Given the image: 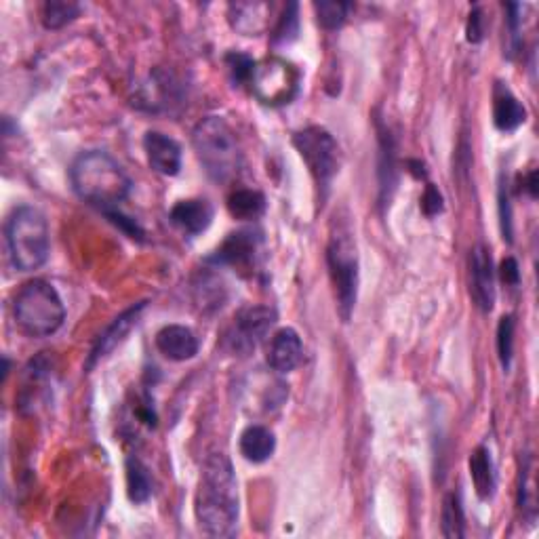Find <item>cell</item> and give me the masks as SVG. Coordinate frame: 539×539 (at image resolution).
<instances>
[{
  "instance_id": "6da1fadb",
  "label": "cell",
  "mask_w": 539,
  "mask_h": 539,
  "mask_svg": "<svg viewBox=\"0 0 539 539\" xmlns=\"http://www.w3.org/2000/svg\"><path fill=\"white\" fill-rule=\"evenodd\" d=\"M198 527L211 537H230L238 525V483L232 462L224 453L205 459L194 497Z\"/></svg>"
},
{
  "instance_id": "7a4b0ae2",
  "label": "cell",
  "mask_w": 539,
  "mask_h": 539,
  "mask_svg": "<svg viewBox=\"0 0 539 539\" xmlns=\"http://www.w3.org/2000/svg\"><path fill=\"white\" fill-rule=\"evenodd\" d=\"M70 182L78 198L106 211L118 209L131 192V179L108 152H83L70 167Z\"/></svg>"
},
{
  "instance_id": "3957f363",
  "label": "cell",
  "mask_w": 539,
  "mask_h": 539,
  "mask_svg": "<svg viewBox=\"0 0 539 539\" xmlns=\"http://www.w3.org/2000/svg\"><path fill=\"white\" fill-rule=\"evenodd\" d=\"M9 257L17 270H38L49 257L51 238L45 215L34 207H17L5 224Z\"/></svg>"
},
{
  "instance_id": "277c9868",
  "label": "cell",
  "mask_w": 539,
  "mask_h": 539,
  "mask_svg": "<svg viewBox=\"0 0 539 539\" xmlns=\"http://www.w3.org/2000/svg\"><path fill=\"white\" fill-rule=\"evenodd\" d=\"M192 144L198 161L213 182H228L241 169V148L232 127L219 116H207L196 125Z\"/></svg>"
},
{
  "instance_id": "5b68a950",
  "label": "cell",
  "mask_w": 539,
  "mask_h": 539,
  "mask_svg": "<svg viewBox=\"0 0 539 539\" xmlns=\"http://www.w3.org/2000/svg\"><path fill=\"white\" fill-rule=\"evenodd\" d=\"M17 327L30 337H49L66 321V308L57 289L36 278L17 291L13 302Z\"/></svg>"
},
{
  "instance_id": "8992f818",
  "label": "cell",
  "mask_w": 539,
  "mask_h": 539,
  "mask_svg": "<svg viewBox=\"0 0 539 539\" xmlns=\"http://www.w3.org/2000/svg\"><path fill=\"white\" fill-rule=\"evenodd\" d=\"M327 266L335 289L339 316L344 318V323H348L358 297V253L348 232H337L331 236L327 247Z\"/></svg>"
},
{
  "instance_id": "52a82bcc",
  "label": "cell",
  "mask_w": 539,
  "mask_h": 539,
  "mask_svg": "<svg viewBox=\"0 0 539 539\" xmlns=\"http://www.w3.org/2000/svg\"><path fill=\"white\" fill-rule=\"evenodd\" d=\"M249 85L264 106H287L299 93V70L287 59L268 57L255 64Z\"/></svg>"
},
{
  "instance_id": "ba28073f",
  "label": "cell",
  "mask_w": 539,
  "mask_h": 539,
  "mask_svg": "<svg viewBox=\"0 0 539 539\" xmlns=\"http://www.w3.org/2000/svg\"><path fill=\"white\" fill-rule=\"evenodd\" d=\"M293 146L308 165L323 198L329 192L333 177L339 171V146L333 135L323 127H308L293 135Z\"/></svg>"
},
{
  "instance_id": "9c48e42d",
  "label": "cell",
  "mask_w": 539,
  "mask_h": 539,
  "mask_svg": "<svg viewBox=\"0 0 539 539\" xmlns=\"http://www.w3.org/2000/svg\"><path fill=\"white\" fill-rule=\"evenodd\" d=\"M276 323V312L268 306H249L241 310L234 318V325L226 335L228 348L234 354L247 356L259 344L264 342L266 335Z\"/></svg>"
},
{
  "instance_id": "30bf717a",
  "label": "cell",
  "mask_w": 539,
  "mask_h": 539,
  "mask_svg": "<svg viewBox=\"0 0 539 539\" xmlns=\"http://www.w3.org/2000/svg\"><path fill=\"white\" fill-rule=\"evenodd\" d=\"M259 245H262V238H259V234H255L253 230L234 232L219 245V249L215 251V255H211L209 262L217 266H230L238 272L253 270Z\"/></svg>"
},
{
  "instance_id": "8fae6325",
  "label": "cell",
  "mask_w": 539,
  "mask_h": 539,
  "mask_svg": "<svg viewBox=\"0 0 539 539\" xmlns=\"http://www.w3.org/2000/svg\"><path fill=\"white\" fill-rule=\"evenodd\" d=\"M470 293L474 304L483 312H491L495 304V270L491 251L485 245H476L470 257Z\"/></svg>"
},
{
  "instance_id": "7c38bea8",
  "label": "cell",
  "mask_w": 539,
  "mask_h": 539,
  "mask_svg": "<svg viewBox=\"0 0 539 539\" xmlns=\"http://www.w3.org/2000/svg\"><path fill=\"white\" fill-rule=\"evenodd\" d=\"M144 308H146V302L137 304V306L125 310L121 316H116V318H114L112 325H110L102 335L97 337V342H95V346H93V350H91V354H89L87 369H91V367H93L95 363H99V361H104V358H106L116 346H121V344L125 342L127 335L133 331V327H137V323H139V314L144 312Z\"/></svg>"
},
{
  "instance_id": "4fadbf2b",
  "label": "cell",
  "mask_w": 539,
  "mask_h": 539,
  "mask_svg": "<svg viewBox=\"0 0 539 539\" xmlns=\"http://www.w3.org/2000/svg\"><path fill=\"white\" fill-rule=\"evenodd\" d=\"M144 150L150 167L167 177H173L182 169V148L173 137L161 131H148L144 137Z\"/></svg>"
},
{
  "instance_id": "5bb4252c",
  "label": "cell",
  "mask_w": 539,
  "mask_h": 539,
  "mask_svg": "<svg viewBox=\"0 0 539 539\" xmlns=\"http://www.w3.org/2000/svg\"><path fill=\"white\" fill-rule=\"evenodd\" d=\"M302 358H304V344L295 329L287 327L272 335L268 348V365L276 373H291L293 369L299 367V363H302Z\"/></svg>"
},
{
  "instance_id": "9a60e30c",
  "label": "cell",
  "mask_w": 539,
  "mask_h": 539,
  "mask_svg": "<svg viewBox=\"0 0 539 539\" xmlns=\"http://www.w3.org/2000/svg\"><path fill=\"white\" fill-rule=\"evenodd\" d=\"M171 224L182 230L188 236L203 234L213 222V205L205 198H188V201H179L171 213Z\"/></svg>"
},
{
  "instance_id": "2e32d148",
  "label": "cell",
  "mask_w": 539,
  "mask_h": 539,
  "mask_svg": "<svg viewBox=\"0 0 539 539\" xmlns=\"http://www.w3.org/2000/svg\"><path fill=\"white\" fill-rule=\"evenodd\" d=\"M156 348L169 361L184 363L198 354V337L184 325H167L156 333Z\"/></svg>"
},
{
  "instance_id": "e0dca14e",
  "label": "cell",
  "mask_w": 539,
  "mask_h": 539,
  "mask_svg": "<svg viewBox=\"0 0 539 539\" xmlns=\"http://www.w3.org/2000/svg\"><path fill=\"white\" fill-rule=\"evenodd\" d=\"M272 7L268 3H234L230 5L228 19L236 32L245 36L264 34L270 26Z\"/></svg>"
},
{
  "instance_id": "ac0fdd59",
  "label": "cell",
  "mask_w": 539,
  "mask_h": 539,
  "mask_svg": "<svg viewBox=\"0 0 539 539\" xmlns=\"http://www.w3.org/2000/svg\"><path fill=\"white\" fill-rule=\"evenodd\" d=\"M238 449H241V455L247 462L264 464L276 451V438L272 430H268L266 426L251 424L243 430L241 441H238Z\"/></svg>"
},
{
  "instance_id": "d6986e66",
  "label": "cell",
  "mask_w": 539,
  "mask_h": 539,
  "mask_svg": "<svg viewBox=\"0 0 539 539\" xmlns=\"http://www.w3.org/2000/svg\"><path fill=\"white\" fill-rule=\"evenodd\" d=\"M527 121V110L508 89L495 91L493 104V123L499 131L512 133Z\"/></svg>"
},
{
  "instance_id": "ffe728a7",
  "label": "cell",
  "mask_w": 539,
  "mask_h": 539,
  "mask_svg": "<svg viewBox=\"0 0 539 539\" xmlns=\"http://www.w3.org/2000/svg\"><path fill=\"white\" fill-rule=\"evenodd\" d=\"M470 476L481 499H489L495 493V466L491 451L487 447H478L470 457Z\"/></svg>"
},
{
  "instance_id": "44dd1931",
  "label": "cell",
  "mask_w": 539,
  "mask_h": 539,
  "mask_svg": "<svg viewBox=\"0 0 539 539\" xmlns=\"http://www.w3.org/2000/svg\"><path fill=\"white\" fill-rule=\"evenodd\" d=\"M127 493L133 504H146L154 493L150 470L137 457L127 459Z\"/></svg>"
},
{
  "instance_id": "7402d4cb",
  "label": "cell",
  "mask_w": 539,
  "mask_h": 539,
  "mask_svg": "<svg viewBox=\"0 0 539 539\" xmlns=\"http://www.w3.org/2000/svg\"><path fill=\"white\" fill-rule=\"evenodd\" d=\"M228 211L236 219H257L266 211V196L257 190H236L228 198Z\"/></svg>"
},
{
  "instance_id": "603a6c76",
  "label": "cell",
  "mask_w": 539,
  "mask_h": 539,
  "mask_svg": "<svg viewBox=\"0 0 539 539\" xmlns=\"http://www.w3.org/2000/svg\"><path fill=\"white\" fill-rule=\"evenodd\" d=\"M443 535L445 537H464L466 535V516L462 508V499L457 493L445 497L443 504Z\"/></svg>"
},
{
  "instance_id": "cb8c5ba5",
  "label": "cell",
  "mask_w": 539,
  "mask_h": 539,
  "mask_svg": "<svg viewBox=\"0 0 539 539\" xmlns=\"http://www.w3.org/2000/svg\"><path fill=\"white\" fill-rule=\"evenodd\" d=\"M81 13V7L76 3H66V0H51V3H45L43 7V24L49 30H59L68 26L70 22Z\"/></svg>"
},
{
  "instance_id": "d4e9b609",
  "label": "cell",
  "mask_w": 539,
  "mask_h": 539,
  "mask_svg": "<svg viewBox=\"0 0 539 539\" xmlns=\"http://www.w3.org/2000/svg\"><path fill=\"white\" fill-rule=\"evenodd\" d=\"M350 9H352V5L335 3V0H323V3L314 5L318 24H321L325 30L342 28L346 24V17H348Z\"/></svg>"
},
{
  "instance_id": "484cf974",
  "label": "cell",
  "mask_w": 539,
  "mask_h": 539,
  "mask_svg": "<svg viewBox=\"0 0 539 539\" xmlns=\"http://www.w3.org/2000/svg\"><path fill=\"white\" fill-rule=\"evenodd\" d=\"M299 32V17H297V3H289L285 13L278 17V24L272 32L274 45H289L297 38Z\"/></svg>"
},
{
  "instance_id": "4316f807",
  "label": "cell",
  "mask_w": 539,
  "mask_h": 539,
  "mask_svg": "<svg viewBox=\"0 0 539 539\" xmlns=\"http://www.w3.org/2000/svg\"><path fill=\"white\" fill-rule=\"evenodd\" d=\"M497 352L499 361H502L504 371L510 369L512 365V352H514V316H502L497 327Z\"/></svg>"
},
{
  "instance_id": "83f0119b",
  "label": "cell",
  "mask_w": 539,
  "mask_h": 539,
  "mask_svg": "<svg viewBox=\"0 0 539 539\" xmlns=\"http://www.w3.org/2000/svg\"><path fill=\"white\" fill-rule=\"evenodd\" d=\"M226 64H228V70H230L236 85H245V83L249 85L253 68H255V62L251 57H247L243 53H230L226 57Z\"/></svg>"
},
{
  "instance_id": "f1b7e54d",
  "label": "cell",
  "mask_w": 539,
  "mask_h": 539,
  "mask_svg": "<svg viewBox=\"0 0 539 539\" xmlns=\"http://www.w3.org/2000/svg\"><path fill=\"white\" fill-rule=\"evenodd\" d=\"M422 211L428 217H434L438 213H443V196H441V192H438L432 184L426 186V192L422 196Z\"/></svg>"
},
{
  "instance_id": "f546056e",
  "label": "cell",
  "mask_w": 539,
  "mask_h": 539,
  "mask_svg": "<svg viewBox=\"0 0 539 539\" xmlns=\"http://www.w3.org/2000/svg\"><path fill=\"white\" fill-rule=\"evenodd\" d=\"M466 34H468V41L474 43V45H476V43H481L483 38H485V19H483L481 9H474V11L470 13Z\"/></svg>"
},
{
  "instance_id": "4dcf8cb0",
  "label": "cell",
  "mask_w": 539,
  "mask_h": 539,
  "mask_svg": "<svg viewBox=\"0 0 539 539\" xmlns=\"http://www.w3.org/2000/svg\"><path fill=\"white\" fill-rule=\"evenodd\" d=\"M499 276H502V281L510 287H516L518 281H521V270H518V264L514 257H506L502 262V268H499Z\"/></svg>"
},
{
  "instance_id": "1f68e13d",
  "label": "cell",
  "mask_w": 539,
  "mask_h": 539,
  "mask_svg": "<svg viewBox=\"0 0 539 539\" xmlns=\"http://www.w3.org/2000/svg\"><path fill=\"white\" fill-rule=\"evenodd\" d=\"M527 190H529V194L535 198L537 196V186H535V171L529 175V179H527Z\"/></svg>"
}]
</instances>
